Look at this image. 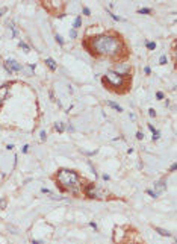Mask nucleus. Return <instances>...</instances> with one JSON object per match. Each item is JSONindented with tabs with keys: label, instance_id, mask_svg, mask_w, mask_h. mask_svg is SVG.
Segmentation results:
<instances>
[{
	"label": "nucleus",
	"instance_id": "nucleus-3",
	"mask_svg": "<svg viewBox=\"0 0 177 244\" xmlns=\"http://www.w3.org/2000/svg\"><path fill=\"white\" fill-rule=\"evenodd\" d=\"M103 83H105L108 88L115 90V91H118V88H120V86H126V85H127V83H126L124 76L118 74V73H117V71H114V70H109V71L103 76Z\"/></svg>",
	"mask_w": 177,
	"mask_h": 244
},
{
	"label": "nucleus",
	"instance_id": "nucleus-11",
	"mask_svg": "<svg viewBox=\"0 0 177 244\" xmlns=\"http://www.w3.org/2000/svg\"><path fill=\"white\" fill-rule=\"evenodd\" d=\"M55 129L59 132V134H62L64 130H65V126H64V123H61V121H58L56 124H55Z\"/></svg>",
	"mask_w": 177,
	"mask_h": 244
},
{
	"label": "nucleus",
	"instance_id": "nucleus-4",
	"mask_svg": "<svg viewBox=\"0 0 177 244\" xmlns=\"http://www.w3.org/2000/svg\"><path fill=\"white\" fill-rule=\"evenodd\" d=\"M5 68L9 71V73H14V71H21L23 70V67L17 62V61H14V59H8V61H5Z\"/></svg>",
	"mask_w": 177,
	"mask_h": 244
},
{
	"label": "nucleus",
	"instance_id": "nucleus-1",
	"mask_svg": "<svg viewBox=\"0 0 177 244\" xmlns=\"http://www.w3.org/2000/svg\"><path fill=\"white\" fill-rule=\"evenodd\" d=\"M121 49V41L112 35H98L91 38L89 41V52L92 55H103V56H117Z\"/></svg>",
	"mask_w": 177,
	"mask_h": 244
},
{
	"label": "nucleus",
	"instance_id": "nucleus-30",
	"mask_svg": "<svg viewBox=\"0 0 177 244\" xmlns=\"http://www.w3.org/2000/svg\"><path fill=\"white\" fill-rule=\"evenodd\" d=\"M89 225H91V226H92V228H94V229H97V225H95V223H94V221H91V223H89Z\"/></svg>",
	"mask_w": 177,
	"mask_h": 244
},
{
	"label": "nucleus",
	"instance_id": "nucleus-22",
	"mask_svg": "<svg viewBox=\"0 0 177 244\" xmlns=\"http://www.w3.org/2000/svg\"><path fill=\"white\" fill-rule=\"evenodd\" d=\"M148 114H150V117H156V111L155 109H148Z\"/></svg>",
	"mask_w": 177,
	"mask_h": 244
},
{
	"label": "nucleus",
	"instance_id": "nucleus-25",
	"mask_svg": "<svg viewBox=\"0 0 177 244\" xmlns=\"http://www.w3.org/2000/svg\"><path fill=\"white\" fill-rule=\"evenodd\" d=\"M47 138V135H45V132L44 130H41V140H45Z\"/></svg>",
	"mask_w": 177,
	"mask_h": 244
},
{
	"label": "nucleus",
	"instance_id": "nucleus-17",
	"mask_svg": "<svg viewBox=\"0 0 177 244\" xmlns=\"http://www.w3.org/2000/svg\"><path fill=\"white\" fill-rule=\"evenodd\" d=\"M6 208V199H2L0 200V209H5Z\"/></svg>",
	"mask_w": 177,
	"mask_h": 244
},
{
	"label": "nucleus",
	"instance_id": "nucleus-10",
	"mask_svg": "<svg viewBox=\"0 0 177 244\" xmlns=\"http://www.w3.org/2000/svg\"><path fill=\"white\" fill-rule=\"evenodd\" d=\"M108 105H109L111 108H114L115 111H118V112H121V111H123V108H121L118 103H115V102H111V100H109V102H108Z\"/></svg>",
	"mask_w": 177,
	"mask_h": 244
},
{
	"label": "nucleus",
	"instance_id": "nucleus-18",
	"mask_svg": "<svg viewBox=\"0 0 177 244\" xmlns=\"http://www.w3.org/2000/svg\"><path fill=\"white\" fill-rule=\"evenodd\" d=\"M109 14H111V12H109ZM111 17H112L114 20H117V21H123V18H121V17H118V15H115V14H111Z\"/></svg>",
	"mask_w": 177,
	"mask_h": 244
},
{
	"label": "nucleus",
	"instance_id": "nucleus-14",
	"mask_svg": "<svg viewBox=\"0 0 177 244\" xmlns=\"http://www.w3.org/2000/svg\"><path fill=\"white\" fill-rule=\"evenodd\" d=\"M150 12H151L150 8H141V9H138V14H150Z\"/></svg>",
	"mask_w": 177,
	"mask_h": 244
},
{
	"label": "nucleus",
	"instance_id": "nucleus-5",
	"mask_svg": "<svg viewBox=\"0 0 177 244\" xmlns=\"http://www.w3.org/2000/svg\"><path fill=\"white\" fill-rule=\"evenodd\" d=\"M85 194L88 196V197H91V199H97L98 197V194H97V190H95V185L94 184H88V187H86V190H85Z\"/></svg>",
	"mask_w": 177,
	"mask_h": 244
},
{
	"label": "nucleus",
	"instance_id": "nucleus-29",
	"mask_svg": "<svg viewBox=\"0 0 177 244\" xmlns=\"http://www.w3.org/2000/svg\"><path fill=\"white\" fill-rule=\"evenodd\" d=\"M170 171H176V164H173V165H171V168H170Z\"/></svg>",
	"mask_w": 177,
	"mask_h": 244
},
{
	"label": "nucleus",
	"instance_id": "nucleus-12",
	"mask_svg": "<svg viewBox=\"0 0 177 244\" xmlns=\"http://www.w3.org/2000/svg\"><path fill=\"white\" fill-rule=\"evenodd\" d=\"M18 46H20V47H21V49H23L26 53H27V52H30V47H29V46H27L24 41H20V42H18Z\"/></svg>",
	"mask_w": 177,
	"mask_h": 244
},
{
	"label": "nucleus",
	"instance_id": "nucleus-2",
	"mask_svg": "<svg viewBox=\"0 0 177 244\" xmlns=\"http://www.w3.org/2000/svg\"><path fill=\"white\" fill-rule=\"evenodd\" d=\"M56 181L59 182V185H61L64 190H70V191L77 190L79 185H80L79 174H77L74 170H68V168L59 170L58 174H56Z\"/></svg>",
	"mask_w": 177,
	"mask_h": 244
},
{
	"label": "nucleus",
	"instance_id": "nucleus-8",
	"mask_svg": "<svg viewBox=\"0 0 177 244\" xmlns=\"http://www.w3.org/2000/svg\"><path fill=\"white\" fill-rule=\"evenodd\" d=\"M45 64L50 67V70H56V68H58V64H56L52 58H47V59H45Z\"/></svg>",
	"mask_w": 177,
	"mask_h": 244
},
{
	"label": "nucleus",
	"instance_id": "nucleus-7",
	"mask_svg": "<svg viewBox=\"0 0 177 244\" xmlns=\"http://www.w3.org/2000/svg\"><path fill=\"white\" fill-rule=\"evenodd\" d=\"M155 187H156V194H159V193H162L165 188H167V182H165V179H162V181H159V182H156L155 184Z\"/></svg>",
	"mask_w": 177,
	"mask_h": 244
},
{
	"label": "nucleus",
	"instance_id": "nucleus-23",
	"mask_svg": "<svg viewBox=\"0 0 177 244\" xmlns=\"http://www.w3.org/2000/svg\"><path fill=\"white\" fill-rule=\"evenodd\" d=\"M83 14H85V15H91V12H89L88 8H83Z\"/></svg>",
	"mask_w": 177,
	"mask_h": 244
},
{
	"label": "nucleus",
	"instance_id": "nucleus-9",
	"mask_svg": "<svg viewBox=\"0 0 177 244\" xmlns=\"http://www.w3.org/2000/svg\"><path fill=\"white\" fill-rule=\"evenodd\" d=\"M155 231H156L158 234H161L162 237H171V232H170V231H165V229H162V228H155Z\"/></svg>",
	"mask_w": 177,
	"mask_h": 244
},
{
	"label": "nucleus",
	"instance_id": "nucleus-6",
	"mask_svg": "<svg viewBox=\"0 0 177 244\" xmlns=\"http://www.w3.org/2000/svg\"><path fill=\"white\" fill-rule=\"evenodd\" d=\"M8 93H9V88H8V85H3V86L0 88V106L3 105L5 99L8 97Z\"/></svg>",
	"mask_w": 177,
	"mask_h": 244
},
{
	"label": "nucleus",
	"instance_id": "nucleus-15",
	"mask_svg": "<svg viewBox=\"0 0 177 244\" xmlns=\"http://www.w3.org/2000/svg\"><path fill=\"white\" fill-rule=\"evenodd\" d=\"M55 38H56V41H58L61 46H64V39H62V36H61L59 33H56V36H55Z\"/></svg>",
	"mask_w": 177,
	"mask_h": 244
},
{
	"label": "nucleus",
	"instance_id": "nucleus-24",
	"mask_svg": "<svg viewBox=\"0 0 177 244\" xmlns=\"http://www.w3.org/2000/svg\"><path fill=\"white\" fill-rule=\"evenodd\" d=\"M136 138H138V140H142V138H144L142 132H138V134H136Z\"/></svg>",
	"mask_w": 177,
	"mask_h": 244
},
{
	"label": "nucleus",
	"instance_id": "nucleus-20",
	"mask_svg": "<svg viewBox=\"0 0 177 244\" xmlns=\"http://www.w3.org/2000/svg\"><path fill=\"white\" fill-rule=\"evenodd\" d=\"M70 36H71V38H76V36H77V32H76L74 29H71V30H70Z\"/></svg>",
	"mask_w": 177,
	"mask_h": 244
},
{
	"label": "nucleus",
	"instance_id": "nucleus-28",
	"mask_svg": "<svg viewBox=\"0 0 177 244\" xmlns=\"http://www.w3.org/2000/svg\"><path fill=\"white\" fill-rule=\"evenodd\" d=\"M6 149H8V150H12V149H14V146H12V144H8V146H6Z\"/></svg>",
	"mask_w": 177,
	"mask_h": 244
},
{
	"label": "nucleus",
	"instance_id": "nucleus-27",
	"mask_svg": "<svg viewBox=\"0 0 177 244\" xmlns=\"http://www.w3.org/2000/svg\"><path fill=\"white\" fill-rule=\"evenodd\" d=\"M156 97H158V99H164V94H162V93H161V91H159V93H158V94H156Z\"/></svg>",
	"mask_w": 177,
	"mask_h": 244
},
{
	"label": "nucleus",
	"instance_id": "nucleus-19",
	"mask_svg": "<svg viewBox=\"0 0 177 244\" xmlns=\"http://www.w3.org/2000/svg\"><path fill=\"white\" fill-rule=\"evenodd\" d=\"M147 47L150 50H153V49H156V42H147Z\"/></svg>",
	"mask_w": 177,
	"mask_h": 244
},
{
	"label": "nucleus",
	"instance_id": "nucleus-16",
	"mask_svg": "<svg viewBox=\"0 0 177 244\" xmlns=\"http://www.w3.org/2000/svg\"><path fill=\"white\" fill-rule=\"evenodd\" d=\"M159 64H162V65H164V64H167V56H165V55H162V56H161Z\"/></svg>",
	"mask_w": 177,
	"mask_h": 244
},
{
	"label": "nucleus",
	"instance_id": "nucleus-21",
	"mask_svg": "<svg viewBox=\"0 0 177 244\" xmlns=\"http://www.w3.org/2000/svg\"><path fill=\"white\" fill-rule=\"evenodd\" d=\"M147 194H150L151 197H158V194H156L155 191H151V190H147Z\"/></svg>",
	"mask_w": 177,
	"mask_h": 244
},
{
	"label": "nucleus",
	"instance_id": "nucleus-26",
	"mask_svg": "<svg viewBox=\"0 0 177 244\" xmlns=\"http://www.w3.org/2000/svg\"><path fill=\"white\" fill-rule=\"evenodd\" d=\"M41 191H42V193H44V194H52V193H50V190H47V188H42V190H41Z\"/></svg>",
	"mask_w": 177,
	"mask_h": 244
},
{
	"label": "nucleus",
	"instance_id": "nucleus-13",
	"mask_svg": "<svg viewBox=\"0 0 177 244\" xmlns=\"http://www.w3.org/2000/svg\"><path fill=\"white\" fill-rule=\"evenodd\" d=\"M80 24H82V17H77V18L74 20V26H73V27H74V30H76V29H79V27H80Z\"/></svg>",
	"mask_w": 177,
	"mask_h": 244
}]
</instances>
